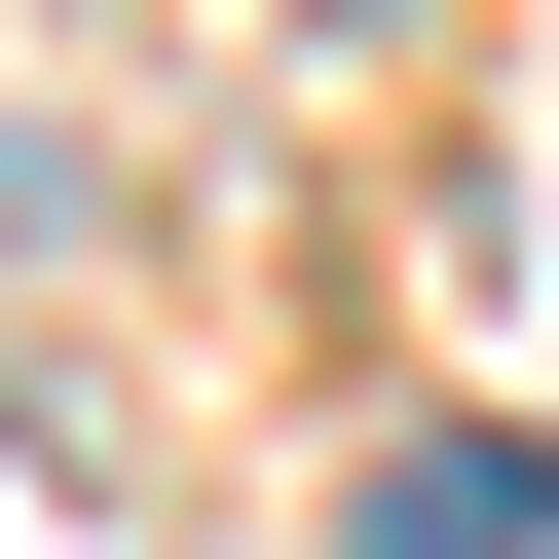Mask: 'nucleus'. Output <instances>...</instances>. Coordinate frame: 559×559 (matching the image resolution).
Returning a JSON list of instances; mask_svg holds the SVG:
<instances>
[{"mask_svg": "<svg viewBox=\"0 0 559 559\" xmlns=\"http://www.w3.org/2000/svg\"><path fill=\"white\" fill-rule=\"evenodd\" d=\"M373 559H559V448H485V411H448V448H373Z\"/></svg>", "mask_w": 559, "mask_h": 559, "instance_id": "f257e3e1", "label": "nucleus"}]
</instances>
